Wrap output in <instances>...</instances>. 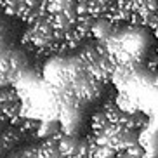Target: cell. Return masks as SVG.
I'll list each match as a JSON object with an SVG mask.
<instances>
[{
  "instance_id": "1",
  "label": "cell",
  "mask_w": 158,
  "mask_h": 158,
  "mask_svg": "<svg viewBox=\"0 0 158 158\" xmlns=\"http://www.w3.org/2000/svg\"><path fill=\"white\" fill-rule=\"evenodd\" d=\"M123 153L130 155V156H135V158H146V149L141 146V143L132 146V148H129L127 151H123Z\"/></svg>"
}]
</instances>
